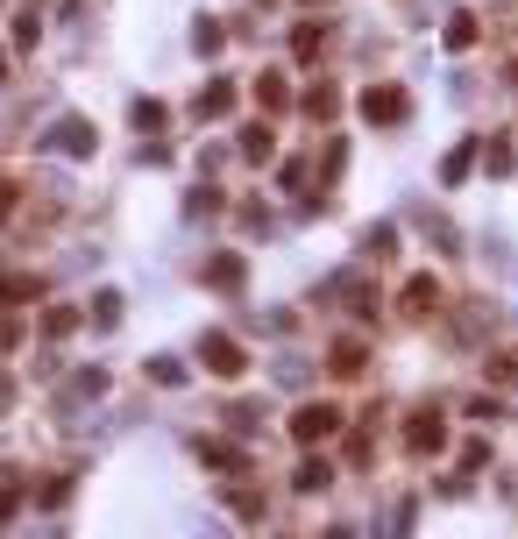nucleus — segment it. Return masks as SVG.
<instances>
[{
	"label": "nucleus",
	"instance_id": "obj_16",
	"mask_svg": "<svg viewBox=\"0 0 518 539\" xmlns=\"http://www.w3.org/2000/svg\"><path fill=\"white\" fill-rule=\"evenodd\" d=\"M291 50H299V57H313V50H320V29H313V22H299V36H291Z\"/></svg>",
	"mask_w": 518,
	"mask_h": 539
},
{
	"label": "nucleus",
	"instance_id": "obj_1",
	"mask_svg": "<svg viewBox=\"0 0 518 539\" xmlns=\"http://www.w3.org/2000/svg\"><path fill=\"white\" fill-rule=\"evenodd\" d=\"M341 433V405H327V398H313V405H299V412H291V440H334Z\"/></svg>",
	"mask_w": 518,
	"mask_h": 539
},
{
	"label": "nucleus",
	"instance_id": "obj_10",
	"mask_svg": "<svg viewBox=\"0 0 518 539\" xmlns=\"http://www.w3.org/2000/svg\"><path fill=\"white\" fill-rule=\"evenodd\" d=\"M476 157H483V149H476V142H462V149H455V157H448V164H440V178H448V185H462Z\"/></svg>",
	"mask_w": 518,
	"mask_h": 539
},
{
	"label": "nucleus",
	"instance_id": "obj_2",
	"mask_svg": "<svg viewBox=\"0 0 518 539\" xmlns=\"http://www.w3.org/2000/svg\"><path fill=\"white\" fill-rule=\"evenodd\" d=\"M199 362H206L213 376H242V369H249V355H242L235 334H206V341H199Z\"/></svg>",
	"mask_w": 518,
	"mask_h": 539
},
{
	"label": "nucleus",
	"instance_id": "obj_7",
	"mask_svg": "<svg viewBox=\"0 0 518 539\" xmlns=\"http://www.w3.org/2000/svg\"><path fill=\"white\" fill-rule=\"evenodd\" d=\"M199 461H213L220 476H235V469H242V454H235L228 440H199Z\"/></svg>",
	"mask_w": 518,
	"mask_h": 539
},
{
	"label": "nucleus",
	"instance_id": "obj_9",
	"mask_svg": "<svg viewBox=\"0 0 518 539\" xmlns=\"http://www.w3.org/2000/svg\"><path fill=\"white\" fill-rule=\"evenodd\" d=\"M362 355H369V348H362L355 334H348V341H334V376H355V369H362Z\"/></svg>",
	"mask_w": 518,
	"mask_h": 539
},
{
	"label": "nucleus",
	"instance_id": "obj_14",
	"mask_svg": "<svg viewBox=\"0 0 518 539\" xmlns=\"http://www.w3.org/2000/svg\"><path fill=\"white\" fill-rule=\"evenodd\" d=\"M469 43H476V15H455L448 22V50H469Z\"/></svg>",
	"mask_w": 518,
	"mask_h": 539
},
{
	"label": "nucleus",
	"instance_id": "obj_4",
	"mask_svg": "<svg viewBox=\"0 0 518 539\" xmlns=\"http://www.w3.org/2000/svg\"><path fill=\"white\" fill-rule=\"evenodd\" d=\"M405 447L412 454H440V447H448V419H440V412H412L405 419Z\"/></svg>",
	"mask_w": 518,
	"mask_h": 539
},
{
	"label": "nucleus",
	"instance_id": "obj_15",
	"mask_svg": "<svg viewBox=\"0 0 518 539\" xmlns=\"http://www.w3.org/2000/svg\"><path fill=\"white\" fill-rule=\"evenodd\" d=\"M256 100H263V107H291V86H284V79H256Z\"/></svg>",
	"mask_w": 518,
	"mask_h": 539
},
{
	"label": "nucleus",
	"instance_id": "obj_11",
	"mask_svg": "<svg viewBox=\"0 0 518 539\" xmlns=\"http://www.w3.org/2000/svg\"><path fill=\"white\" fill-rule=\"evenodd\" d=\"M228 107H235V93H228V86H220V79H213V86L199 93V121H206V114H228Z\"/></svg>",
	"mask_w": 518,
	"mask_h": 539
},
{
	"label": "nucleus",
	"instance_id": "obj_12",
	"mask_svg": "<svg viewBox=\"0 0 518 539\" xmlns=\"http://www.w3.org/2000/svg\"><path fill=\"white\" fill-rule=\"evenodd\" d=\"M57 149H71V157H79V149H93V128H86V121H64V135H57Z\"/></svg>",
	"mask_w": 518,
	"mask_h": 539
},
{
	"label": "nucleus",
	"instance_id": "obj_6",
	"mask_svg": "<svg viewBox=\"0 0 518 539\" xmlns=\"http://www.w3.org/2000/svg\"><path fill=\"white\" fill-rule=\"evenodd\" d=\"M29 298H43V284H36V277H22V270L0 277V305H29Z\"/></svg>",
	"mask_w": 518,
	"mask_h": 539
},
{
	"label": "nucleus",
	"instance_id": "obj_8",
	"mask_svg": "<svg viewBox=\"0 0 518 539\" xmlns=\"http://www.w3.org/2000/svg\"><path fill=\"white\" fill-rule=\"evenodd\" d=\"M206 284L235 291V284H242V256H213V263H206Z\"/></svg>",
	"mask_w": 518,
	"mask_h": 539
},
{
	"label": "nucleus",
	"instance_id": "obj_13",
	"mask_svg": "<svg viewBox=\"0 0 518 539\" xmlns=\"http://www.w3.org/2000/svg\"><path fill=\"white\" fill-rule=\"evenodd\" d=\"M164 121H171V114H164V100H135V128H142V135L164 128Z\"/></svg>",
	"mask_w": 518,
	"mask_h": 539
},
{
	"label": "nucleus",
	"instance_id": "obj_3",
	"mask_svg": "<svg viewBox=\"0 0 518 539\" xmlns=\"http://www.w3.org/2000/svg\"><path fill=\"white\" fill-rule=\"evenodd\" d=\"M405 114H412V100H405L398 86H369V93H362V121H377V128H398Z\"/></svg>",
	"mask_w": 518,
	"mask_h": 539
},
{
	"label": "nucleus",
	"instance_id": "obj_17",
	"mask_svg": "<svg viewBox=\"0 0 518 539\" xmlns=\"http://www.w3.org/2000/svg\"><path fill=\"white\" fill-rule=\"evenodd\" d=\"M15 199H22V192H15L8 178H0V220H8V213H15Z\"/></svg>",
	"mask_w": 518,
	"mask_h": 539
},
{
	"label": "nucleus",
	"instance_id": "obj_5",
	"mask_svg": "<svg viewBox=\"0 0 518 539\" xmlns=\"http://www.w3.org/2000/svg\"><path fill=\"white\" fill-rule=\"evenodd\" d=\"M405 313H412V320L440 313V284H433V277H412V284H405Z\"/></svg>",
	"mask_w": 518,
	"mask_h": 539
}]
</instances>
